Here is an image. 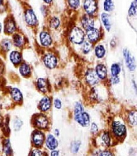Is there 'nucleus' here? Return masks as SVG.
<instances>
[{
	"mask_svg": "<svg viewBox=\"0 0 137 156\" xmlns=\"http://www.w3.org/2000/svg\"><path fill=\"white\" fill-rule=\"evenodd\" d=\"M74 118L76 122L83 127H88L90 124V116L84 111L81 103L76 102L74 107Z\"/></svg>",
	"mask_w": 137,
	"mask_h": 156,
	"instance_id": "f257e3e1",
	"label": "nucleus"
},
{
	"mask_svg": "<svg viewBox=\"0 0 137 156\" xmlns=\"http://www.w3.org/2000/svg\"><path fill=\"white\" fill-rule=\"evenodd\" d=\"M69 42L73 45H81L86 40V34L84 30L79 26L72 27L69 32Z\"/></svg>",
	"mask_w": 137,
	"mask_h": 156,
	"instance_id": "f03ea898",
	"label": "nucleus"
},
{
	"mask_svg": "<svg viewBox=\"0 0 137 156\" xmlns=\"http://www.w3.org/2000/svg\"><path fill=\"white\" fill-rule=\"evenodd\" d=\"M111 132L113 139L118 141L123 140L127 134V127L120 120H114L111 125Z\"/></svg>",
	"mask_w": 137,
	"mask_h": 156,
	"instance_id": "7ed1b4c3",
	"label": "nucleus"
},
{
	"mask_svg": "<svg viewBox=\"0 0 137 156\" xmlns=\"http://www.w3.org/2000/svg\"><path fill=\"white\" fill-rule=\"evenodd\" d=\"M86 40L94 45L99 43L104 36V30L101 26L95 27L85 32Z\"/></svg>",
	"mask_w": 137,
	"mask_h": 156,
	"instance_id": "20e7f679",
	"label": "nucleus"
},
{
	"mask_svg": "<svg viewBox=\"0 0 137 156\" xmlns=\"http://www.w3.org/2000/svg\"><path fill=\"white\" fill-rule=\"evenodd\" d=\"M82 8L85 14L97 17L99 11L98 0H83Z\"/></svg>",
	"mask_w": 137,
	"mask_h": 156,
	"instance_id": "39448f33",
	"label": "nucleus"
},
{
	"mask_svg": "<svg viewBox=\"0 0 137 156\" xmlns=\"http://www.w3.org/2000/svg\"><path fill=\"white\" fill-rule=\"evenodd\" d=\"M43 62L46 68L49 69H55L58 65V56L53 52L46 53L43 57Z\"/></svg>",
	"mask_w": 137,
	"mask_h": 156,
	"instance_id": "423d86ee",
	"label": "nucleus"
},
{
	"mask_svg": "<svg viewBox=\"0 0 137 156\" xmlns=\"http://www.w3.org/2000/svg\"><path fill=\"white\" fill-rule=\"evenodd\" d=\"M122 56L125 65L128 70L130 72L135 71L137 68L135 59L128 48H125L122 49Z\"/></svg>",
	"mask_w": 137,
	"mask_h": 156,
	"instance_id": "0eeeda50",
	"label": "nucleus"
},
{
	"mask_svg": "<svg viewBox=\"0 0 137 156\" xmlns=\"http://www.w3.org/2000/svg\"><path fill=\"white\" fill-rule=\"evenodd\" d=\"M96 18L84 14L80 19V27L85 32L96 27Z\"/></svg>",
	"mask_w": 137,
	"mask_h": 156,
	"instance_id": "6e6552de",
	"label": "nucleus"
},
{
	"mask_svg": "<svg viewBox=\"0 0 137 156\" xmlns=\"http://www.w3.org/2000/svg\"><path fill=\"white\" fill-rule=\"evenodd\" d=\"M84 79L86 83L91 87L97 86L100 82L94 68H88L86 70L84 74Z\"/></svg>",
	"mask_w": 137,
	"mask_h": 156,
	"instance_id": "1a4fd4ad",
	"label": "nucleus"
},
{
	"mask_svg": "<svg viewBox=\"0 0 137 156\" xmlns=\"http://www.w3.org/2000/svg\"><path fill=\"white\" fill-rule=\"evenodd\" d=\"M94 69L100 81L104 82L108 80V68L104 63H97Z\"/></svg>",
	"mask_w": 137,
	"mask_h": 156,
	"instance_id": "9d476101",
	"label": "nucleus"
},
{
	"mask_svg": "<svg viewBox=\"0 0 137 156\" xmlns=\"http://www.w3.org/2000/svg\"><path fill=\"white\" fill-rule=\"evenodd\" d=\"M39 39L41 45L44 48H50L53 44V37L50 31L47 30H43L40 32Z\"/></svg>",
	"mask_w": 137,
	"mask_h": 156,
	"instance_id": "9b49d317",
	"label": "nucleus"
},
{
	"mask_svg": "<svg viewBox=\"0 0 137 156\" xmlns=\"http://www.w3.org/2000/svg\"><path fill=\"white\" fill-rule=\"evenodd\" d=\"M24 20L28 26L34 27L38 23V18L32 8H27L24 12Z\"/></svg>",
	"mask_w": 137,
	"mask_h": 156,
	"instance_id": "f8f14e48",
	"label": "nucleus"
},
{
	"mask_svg": "<svg viewBox=\"0 0 137 156\" xmlns=\"http://www.w3.org/2000/svg\"><path fill=\"white\" fill-rule=\"evenodd\" d=\"M99 20L102 25V27L104 31L109 32L112 29L111 16L109 13L102 12L99 14Z\"/></svg>",
	"mask_w": 137,
	"mask_h": 156,
	"instance_id": "ddd939ff",
	"label": "nucleus"
},
{
	"mask_svg": "<svg viewBox=\"0 0 137 156\" xmlns=\"http://www.w3.org/2000/svg\"><path fill=\"white\" fill-rule=\"evenodd\" d=\"M34 125L39 129H46L49 126V120L46 115L43 114H38L34 116Z\"/></svg>",
	"mask_w": 137,
	"mask_h": 156,
	"instance_id": "4468645a",
	"label": "nucleus"
},
{
	"mask_svg": "<svg viewBox=\"0 0 137 156\" xmlns=\"http://www.w3.org/2000/svg\"><path fill=\"white\" fill-rule=\"evenodd\" d=\"M93 52L94 56L97 59L102 60L104 59L107 55V48L104 44L99 42L94 45Z\"/></svg>",
	"mask_w": 137,
	"mask_h": 156,
	"instance_id": "2eb2a0df",
	"label": "nucleus"
},
{
	"mask_svg": "<svg viewBox=\"0 0 137 156\" xmlns=\"http://www.w3.org/2000/svg\"><path fill=\"white\" fill-rule=\"evenodd\" d=\"M17 30V25L15 20L12 16H8L5 21L4 32L8 35L14 34Z\"/></svg>",
	"mask_w": 137,
	"mask_h": 156,
	"instance_id": "dca6fc26",
	"label": "nucleus"
},
{
	"mask_svg": "<svg viewBox=\"0 0 137 156\" xmlns=\"http://www.w3.org/2000/svg\"><path fill=\"white\" fill-rule=\"evenodd\" d=\"M112 135L109 131H104L102 133L100 134L99 139L100 144L106 147H109L112 144Z\"/></svg>",
	"mask_w": 137,
	"mask_h": 156,
	"instance_id": "f3484780",
	"label": "nucleus"
},
{
	"mask_svg": "<svg viewBox=\"0 0 137 156\" xmlns=\"http://www.w3.org/2000/svg\"><path fill=\"white\" fill-rule=\"evenodd\" d=\"M44 134L41 131L36 130L32 134V140L34 145L36 147H39L42 146L44 142Z\"/></svg>",
	"mask_w": 137,
	"mask_h": 156,
	"instance_id": "a211bd4d",
	"label": "nucleus"
},
{
	"mask_svg": "<svg viewBox=\"0 0 137 156\" xmlns=\"http://www.w3.org/2000/svg\"><path fill=\"white\" fill-rule=\"evenodd\" d=\"M12 42L13 45L17 48H21L25 44V37L20 33L16 32L13 35Z\"/></svg>",
	"mask_w": 137,
	"mask_h": 156,
	"instance_id": "6ab92c4d",
	"label": "nucleus"
},
{
	"mask_svg": "<svg viewBox=\"0 0 137 156\" xmlns=\"http://www.w3.org/2000/svg\"><path fill=\"white\" fill-rule=\"evenodd\" d=\"M9 59L14 65L18 66L23 61L22 54L18 51H13L9 53Z\"/></svg>",
	"mask_w": 137,
	"mask_h": 156,
	"instance_id": "aec40b11",
	"label": "nucleus"
},
{
	"mask_svg": "<svg viewBox=\"0 0 137 156\" xmlns=\"http://www.w3.org/2000/svg\"><path fill=\"white\" fill-rule=\"evenodd\" d=\"M37 86L38 90L43 94H46L48 92L50 83L48 80L45 78H38L37 81Z\"/></svg>",
	"mask_w": 137,
	"mask_h": 156,
	"instance_id": "412c9836",
	"label": "nucleus"
},
{
	"mask_svg": "<svg viewBox=\"0 0 137 156\" xmlns=\"http://www.w3.org/2000/svg\"><path fill=\"white\" fill-rule=\"evenodd\" d=\"M51 105L52 101L51 99L48 96H45L39 101L38 107L41 111L46 112L51 109Z\"/></svg>",
	"mask_w": 137,
	"mask_h": 156,
	"instance_id": "4be33fe9",
	"label": "nucleus"
},
{
	"mask_svg": "<svg viewBox=\"0 0 137 156\" xmlns=\"http://www.w3.org/2000/svg\"><path fill=\"white\" fill-rule=\"evenodd\" d=\"M46 144L47 148L51 150H55L58 146V140H57L55 137L51 134H50L47 136Z\"/></svg>",
	"mask_w": 137,
	"mask_h": 156,
	"instance_id": "5701e85b",
	"label": "nucleus"
},
{
	"mask_svg": "<svg viewBox=\"0 0 137 156\" xmlns=\"http://www.w3.org/2000/svg\"><path fill=\"white\" fill-rule=\"evenodd\" d=\"M128 124L132 127L137 126V110H132L128 112L127 116Z\"/></svg>",
	"mask_w": 137,
	"mask_h": 156,
	"instance_id": "b1692460",
	"label": "nucleus"
},
{
	"mask_svg": "<svg viewBox=\"0 0 137 156\" xmlns=\"http://www.w3.org/2000/svg\"><path fill=\"white\" fill-rule=\"evenodd\" d=\"M48 27L53 30H57L60 28L61 26V22L59 17L57 16H53L48 20Z\"/></svg>",
	"mask_w": 137,
	"mask_h": 156,
	"instance_id": "393cba45",
	"label": "nucleus"
},
{
	"mask_svg": "<svg viewBox=\"0 0 137 156\" xmlns=\"http://www.w3.org/2000/svg\"><path fill=\"white\" fill-rule=\"evenodd\" d=\"M81 52L83 55H87L90 54L94 49V45L91 44L88 41L85 40L84 42L80 45Z\"/></svg>",
	"mask_w": 137,
	"mask_h": 156,
	"instance_id": "a878e982",
	"label": "nucleus"
},
{
	"mask_svg": "<svg viewBox=\"0 0 137 156\" xmlns=\"http://www.w3.org/2000/svg\"><path fill=\"white\" fill-rule=\"evenodd\" d=\"M19 72L20 74L24 77H28L30 76L31 73L30 66L27 63H21L19 66Z\"/></svg>",
	"mask_w": 137,
	"mask_h": 156,
	"instance_id": "bb28decb",
	"label": "nucleus"
},
{
	"mask_svg": "<svg viewBox=\"0 0 137 156\" xmlns=\"http://www.w3.org/2000/svg\"><path fill=\"white\" fill-rule=\"evenodd\" d=\"M102 7H103L104 12H106L109 14L111 13L115 9L114 0H104Z\"/></svg>",
	"mask_w": 137,
	"mask_h": 156,
	"instance_id": "cd10ccee",
	"label": "nucleus"
},
{
	"mask_svg": "<svg viewBox=\"0 0 137 156\" xmlns=\"http://www.w3.org/2000/svg\"><path fill=\"white\" fill-rule=\"evenodd\" d=\"M122 70L121 65L120 63H113L110 66V74L113 76H119Z\"/></svg>",
	"mask_w": 137,
	"mask_h": 156,
	"instance_id": "c85d7f7f",
	"label": "nucleus"
},
{
	"mask_svg": "<svg viewBox=\"0 0 137 156\" xmlns=\"http://www.w3.org/2000/svg\"><path fill=\"white\" fill-rule=\"evenodd\" d=\"M128 16L130 18H134L137 16V0H132L128 9Z\"/></svg>",
	"mask_w": 137,
	"mask_h": 156,
	"instance_id": "c756f323",
	"label": "nucleus"
},
{
	"mask_svg": "<svg viewBox=\"0 0 137 156\" xmlns=\"http://www.w3.org/2000/svg\"><path fill=\"white\" fill-rule=\"evenodd\" d=\"M13 42L11 39L6 38V39H4L1 42L0 44V47L2 51L5 52H9L11 48L13 47Z\"/></svg>",
	"mask_w": 137,
	"mask_h": 156,
	"instance_id": "7c9ffc66",
	"label": "nucleus"
},
{
	"mask_svg": "<svg viewBox=\"0 0 137 156\" xmlns=\"http://www.w3.org/2000/svg\"><path fill=\"white\" fill-rule=\"evenodd\" d=\"M11 96L15 101L20 102L23 100V94L18 88H13L11 90Z\"/></svg>",
	"mask_w": 137,
	"mask_h": 156,
	"instance_id": "2f4dec72",
	"label": "nucleus"
},
{
	"mask_svg": "<svg viewBox=\"0 0 137 156\" xmlns=\"http://www.w3.org/2000/svg\"><path fill=\"white\" fill-rule=\"evenodd\" d=\"M67 5L69 9L76 11L81 5V0H67Z\"/></svg>",
	"mask_w": 137,
	"mask_h": 156,
	"instance_id": "473e14b6",
	"label": "nucleus"
},
{
	"mask_svg": "<svg viewBox=\"0 0 137 156\" xmlns=\"http://www.w3.org/2000/svg\"><path fill=\"white\" fill-rule=\"evenodd\" d=\"M92 156H114V153L109 149L99 150L93 153Z\"/></svg>",
	"mask_w": 137,
	"mask_h": 156,
	"instance_id": "72a5a7b5",
	"label": "nucleus"
},
{
	"mask_svg": "<svg viewBox=\"0 0 137 156\" xmlns=\"http://www.w3.org/2000/svg\"><path fill=\"white\" fill-rule=\"evenodd\" d=\"M81 145V143L80 141H74L72 142L71 144V151L72 153H77L80 149V146Z\"/></svg>",
	"mask_w": 137,
	"mask_h": 156,
	"instance_id": "f704fd0d",
	"label": "nucleus"
},
{
	"mask_svg": "<svg viewBox=\"0 0 137 156\" xmlns=\"http://www.w3.org/2000/svg\"><path fill=\"white\" fill-rule=\"evenodd\" d=\"M108 81L111 85H115L118 84L120 82V78L119 76H110V77L108 78Z\"/></svg>",
	"mask_w": 137,
	"mask_h": 156,
	"instance_id": "c9c22d12",
	"label": "nucleus"
},
{
	"mask_svg": "<svg viewBox=\"0 0 137 156\" xmlns=\"http://www.w3.org/2000/svg\"><path fill=\"white\" fill-rule=\"evenodd\" d=\"M91 132L94 134H96L99 132V128L98 125L95 123H92L91 125Z\"/></svg>",
	"mask_w": 137,
	"mask_h": 156,
	"instance_id": "e433bc0d",
	"label": "nucleus"
},
{
	"mask_svg": "<svg viewBox=\"0 0 137 156\" xmlns=\"http://www.w3.org/2000/svg\"><path fill=\"white\" fill-rule=\"evenodd\" d=\"M31 156H45L44 153L39 150V149H34V150L32 151L31 152Z\"/></svg>",
	"mask_w": 137,
	"mask_h": 156,
	"instance_id": "4c0bfd02",
	"label": "nucleus"
},
{
	"mask_svg": "<svg viewBox=\"0 0 137 156\" xmlns=\"http://www.w3.org/2000/svg\"><path fill=\"white\" fill-rule=\"evenodd\" d=\"M22 125H23V122L21 120H20V119L16 120L14 123V127L15 130H19L21 128V127L22 126Z\"/></svg>",
	"mask_w": 137,
	"mask_h": 156,
	"instance_id": "58836bf2",
	"label": "nucleus"
},
{
	"mask_svg": "<svg viewBox=\"0 0 137 156\" xmlns=\"http://www.w3.org/2000/svg\"><path fill=\"white\" fill-rule=\"evenodd\" d=\"M54 106L57 109H61L62 108V102L59 99H55L54 101Z\"/></svg>",
	"mask_w": 137,
	"mask_h": 156,
	"instance_id": "ea45409f",
	"label": "nucleus"
},
{
	"mask_svg": "<svg viewBox=\"0 0 137 156\" xmlns=\"http://www.w3.org/2000/svg\"><path fill=\"white\" fill-rule=\"evenodd\" d=\"M41 13L43 14V16H46L47 15V13H48V9H47L46 6L43 5L41 8Z\"/></svg>",
	"mask_w": 137,
	"mask_h": 156,
	"instance_id": "a19ab883",
	"label": "nucleus"
},
{
	"mask_svg": "<svg viewBox=\"0 0 137 156\" xmlns=\"http://www.w3.org/2000/svg\"><path fill=\"white\" fill-rule=\"evenodd\" d=\"M51 156H60V151L56 150H52L51 153Z\"/></svg>",
	"mask_w": 137,
	"mask_h": 156,
	"instance_id": "79ce46f5",
	"label": "nucleus"
},
{
	"mask_svg": "<svg viewBox=\"0 0 137 156\" xmlns=\"http://www.w3.org/2000/svg\"><path fill=\"white\" fill-rule=\"evenodd\" d=\"M110 46L111 48H115L117 46V42L114 39H113L110 42Z\"/></svg>",
	"mask_w": 137,
	"mask_h": 156,
	"instance_id": "37998d69",
	"label": "nucleus"
},
{
	"mask_svg": "<svg viewBox=\"0 0 137 156\" xmlns=\"http://www.w3.org/2000/svg\"><path fill=\"white\" fill-rule=\"evenodd\" d=\"M53 1L54 0H43L44 2L46 5H51L53 3Z\"/></svg>",
	"mask_w": 137,
	"mask_h": 156,
	"instance_id": "c03bdc74",
	"label": "nucleus"
},
{
	"mask_svg": "<svg viewBox=\"0 0 137 156\" xmlns=\"http://www.w3.org/2000/svg\"><path fill=\"white\" fill-rule=\"evenodd\" d=\"M54 132H55V134L56 135V136H60V131H59L58 129H56L55 130Z\"/></svg>",
	"mask_w": 137,
	"mask_h": 156,
	"instance_id": "a18cd8bd",
	"label": "nucleus"
},
{
	"mask_svg": "<svg viewBox=\"0 0 137 156\" xmlns=\"http://www.w3.org/2000/svg\"><path fill=\"white\" fill-rule=\"evenodd\" d=\"M3 2H4V0H0V5L3 4Z\"/></svg>",
	"mask_w": 137,
	"mask_h": 156,
	"instance_id": "49530a36",
	"label": "nucleus"
},
{
	"mask_svg": "<svg viewBox=\"0 0 137 156\" xmlns=\"http://www.w3.org/2000/svg\"><path fill=\"white\" fill-rule=\"evenodd\" d=\"M1 30H2V25H1V24L0 23V33L1 32Z\"/></svg>",
	"mask_w": 137,
	"mask_h": 156,
	"instance_id": "de8ad7c7",
	"label": "nucleus"
}]
</instances>
